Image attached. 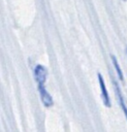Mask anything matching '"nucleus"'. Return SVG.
Listing matches in <instances>:
<instances>
[{
    "label": "nucleus",
    "mask_w": 127,
    "mask_h": 132,
    "mask_svg": "<svg viewBox=\"0 0 127 132\" xmlns=\"http://www.w3.org/2000/svg\"><path fill=\"white\" fill-rule=\"evenodd\" d=\"M34 76H35V79L38 86H44L46 76H47L46 68L40 64H37L34 68Z\"/></svg>",
    "instance_id": "f257e3e1"
},
{
    "label": "nucleus",
    "mask_w": 127,
    "mask_h": 132,
    "mask_svg": "<svg viewBox=\"0 0 127 132\" xmlns=\"http://www.w3.org/2000/svg\"><path fill=\"white\" fill-rule=\"evenodd\" d=\"M98 80H99V86H100V90H101V97H102V101L104 103V105L106 107H110V99H109V95L108 92L106 90V86L104 82V79L102 77V75L100 73H98Z\"/></svg>",
    "instance_id": "f03ea898"
},
{
    "label": "nucleus",
    "mask_w": 127,
    "mask_h": 132,
    "mask_svg": "<svg viewBox=\"0 0 127 132\" xmlns=\"http://www.w3.org/2000/svg\"><path fill=\"white\" fill-rule=\"evenodd\" d=\"M38 92H39V95H40V99L43 103V105L45 107H50L53 105V98L52 96L50 95V93L46 91L45 87L44 86H38Z\"/></svg>",
    "instance_id": "7ed1b4c3"
},
{
    "label": "nucleus",
    "mask_w": 127,
    "mask_h": 132,
    "mask_svg": "<svg viewBox=\"0 0 127 132\" xmlns=\"http://www.w3.org/2000/svg\"><path fill=\"white\" fill-rule=\"evenodd\" d=\"M114 87H115V91H116V94H117V98H118L119 104L122 107V110H123V112H124V114H125V117L127 119V105H126V103L124 101V98L122 96L121 90H120V88H119V86H118V84L116 81H114Z\"/></svg>",
    "instance_id": "20e7f679"
},
{
    "label": "nucleus",
    "mask_w": 127,
    "mask_h": 132,
    "mask_svg": "<svg viewBox=\"0 0 127 132\" xmlns=\"http://www.w3.org/2000/svg\"><path fill=\"white\" fill-rule=\"evenodd\" d=\"M112 61H113L114 67H115V69H116V72H117L119 78L122 80V79H123V73H122V70H121V68H120V66H119V64H118V61H117V59H116L115 56H112Z\"/></svg>",
    "instance_id": "39448f33"
}]
</instances>
